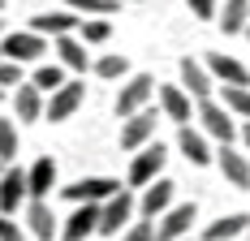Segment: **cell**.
I'll use <instances>...</instances> for the list:
<instances>
[{
  "label": "cell",
  "mask_w": 250,
  "mask_h": 241,
  "mask_svg": "<svg viewBox=\"0 0 250 241\" xmlns=\"http://www.w3.org/2000/svg\"><path fill=\"white\" fill-rule=\"evenodd\" d=\"M194 117L203 120V134H207V138H216L220 146H229L233 138H237V125H233V112H229L225 103H216V99H199Z\"/></svg>",
  "instance_id": "cell-1"
},
{
  "label": "cell",
  "mask_w": 250,
  "mask_h": 241,
  "mask_svg": "<svg viewBox=\"0 0 250 241\" xmlns=\"http://www.w3.org/2000/svg\"><path fill=\"white\" fill-rule=\"evenodd\" d=\"M134 207H138V202H134V194H129V190H117L112 198H104V202H100V224H95V233L117 237L125 224L134 220Z\"/></svg>",
  "instance_id": "cell-2"
},
{
  "label": "cell",
  "mask_w": 250,
  "mask_h": 241,
  "mask_svg": "<svg viewBox=\"0 0 250 241\" xmlns=\"http://www.w3.org/2000/svg\"><path fill=\"white\" fill-rule=\"evenodd\" d=\"M48 52V39L35 35V30H13V35H0V56L4 60H18V65H30Z\"/></svg>",
  "instance_id": "cell-3"
},
{
  "label": "cell",
  "mask_w": 250,
  "mask_h": 241,
  "mask_svg": "<svg viewBox=\"0 0 250 241\" xmlns=\"http://www.w3.org/2000/svg\"><path fill=\"white\" fill-rule=\"evenodd\" d=\"M194 216H199V207H194V202H177V207H168L164 216L151 224V237H155V241L190 237V224H194Z\"/></svg>",
  "instance_id": "cell-4"
},
{
  "label": "cell",
  "mask_w": 250,
  "mask_h": 241,
  "mask_svg": "<svg viewBox=\"0 0 250 241\" xmlns=\"http://www.w3.org/2000/svg\"><path fill=\"white\" fill-rule=\"evenodd\" d=\"M82 99H86V86H82L78 78H65V82L52 91V99L43 103V117L48 120H69L78 108H82Z\"/></svg>",
  "instance_id": "cell-5"
},
{
  "label": "cell",
  "mask_w": 250,
  "mask_h": 241,
  "mask_svg": "<svg viewBox=\"0 0 250 241\" xmlns=\"http://www.w3.org/2000/svg\"><path fill=\"white\" fill-rule=\"evenodd\" d=\"M164 160H168V151H164V142H147L134 151V164H129V185H151L155 177H160V168H164Z\"/></svg>",
  "instance_id": "cell-6"
},
{
  "label": "cell",
  "mask_w": 250,
  "mask_h": 241,
  "mask_svg": "<svg viewBox=\"0 0 250 241\" xmlns=\"http://www.w3.org/2000/svg\"><path fill=\"white\" fill-rule=\"evenodd\" d=\"M151 95H155V78L151 73H134L129 82L121 86V95H117V117H134V112H143L151 103Z\"/></svg>",
  "instance_id": "cell-7"
},
{
  "label": "cell",
  "mask_w": 250,
  "mask_h": 241,
  "mask_svg": "<svg viewBox=\"0 0 250 241\" xmlns=\"http://www.w3.org/2000/svg\"><path fill=\"white\" fill-rule=\"evenodd\" d=\"M211 160L220 164V172H225V181L233 190H250V155L246 151H237V146L229 142V146H220Z\"/></svg>",
  "instance_id": "cell-8"
},
{
  "label": "cell",
  "mask_w": 250,
  "mask_h": 241,
  "mask_svg": "<svg viewBox=\"0 0 250 241\" xmlns=\"http://www.w3.org/2000/svg\"><path fill=\"white\" fill-rule=\"evenodd\" d=\"M155 125H160V117H155L151 108L134 112V117H125V120H121V146H125V151H138V146H147L151 138H155Z\"/></svg>",
  "instance_id": "cell-9"
},
{
  "label": "cell",
  "mask_w": 250,
  "mask_h": 241,
  "mask_svg": "<svg viewBox=\"0 0 250 241\" xmlns=\"http://www.w3.org/2000/svg\"><path fill=\"white\" fill-rule=\"evenodd\" d=\"M121 190V181H112V177H82L74 185H65V198L69 202H104V198H112V194Z\"/></svg>",
  "instance_id": "cell-10"
},
{
  "label": "cell",
  "mask_w": 250,
  "mask_h": 241,
  "mask_svg": "<svg viewBox=\"0 0 250 241\" xmlns=\"http://www.w3.org/2000/svg\"><path fill=\"white\" fill-rule=\"evenodd\" d=\"M203 69L211 78H220L225 86H250V69L237 60V56H225V52H207V65Z\"/></svg>",
  "instance_id": "cell-11"
},
{
  "label": "cell",
  "mask_w": 250,
  "mask_h": 241,
  "mask_svg": "<svg viewBox=\"0 0 250 241\" xmlns=\"http://www.w3.org/2000/svg\"><path fill=\"white\" fill-rule=\"evenodd\" d=\"M22 202H26V172L13 168V164H4L0 168V211L13 216Z\"/></svg>",
  "instance_id": "cell-12"
},
{
  "label": "cell",
  "mask_w": 250,
  "mask_h": 241,
  "mask_svg": "<svg viewBox=\"0 0 250 241\" xmlns=\"http://www.w3.org/2000/svg\"><path fill=\"white\" fill-rule=\"evenodd\" d=\"M173 194H177V185L173 181H164V177H155L151 185H143V202H138V211L147 220H160L168 207H173Z\"/></svg>",
  "instance_id": "cell-13"
},
{
  "label": "cell",
  "mask_w": 250,
  "mask_h": 241,
  "mask_svg": "<svg viewBox=\"0 0 250 241\" xmlns=\"http://www.w3.org/2000/svg\"><path fill=\"white\" fill-rule=\"evenodd\" d=\"M95 224H100V202H78L74 216L65 220V228H61V241H86L95 233Z\"/></svg>",
  "instance_id": "cell-14"
},
{
  "label": "cell",
  "mask_w": 250,
  "mask_h": 241,
  "mask_svg": "<svg viewBox=\"0 0 250 241\" xmlns=\"http://www.w3.org/2000/svg\"><path fill=\"white\" fill-rule=\"evenodd\" d=\"M26 224H30V237H39V241L56 237V216H52L48 198H26Z\"/></svg>",
  "instance_id": "cell-15"
},
{
  "label": "cell",
  "mask_w": 250,
  "mask_h": 241,
  "mask_svg": "<svg viewBox=\"0 0 250 241\" xmlns=\"http://www.w3.org/2000/svg\"><path fill=\"white\" fill-rule=\"evenodd\" d=\"M181 91L194 99V103H199V99H211V73L203 69L194 56H186V60H181Z\"/></svg>",
  "instance_id": "cell-16"
},
{
  "label": "cell",
  "mask_w": 250,
  "mask_h": 241,
  "mask_svg": "<svg viewBox=\"0 0 250 241\" xmlns=\"http://www.w3.org/2000/svg\"><path fill=\"white\" fill-rule=\"evenodd\" d=\"M52 185H56V160L43 155V160H35L30 172H26V198H48Z\"/></svg>",
  "instance_id": "cell-17"
},
{
  "label": "cell",
  "mask_w": 250,
  "mask_h": 241,
  "mask_svg": "<svg viewBox=\"0 0 250 241\" xmlns=\"http://www.w3.org/2000/svg\"><path fill=\"white\" fill-rule=\"evenodd\" d=\"M30 30L35 35H43V39H56V35H74L78 30V13L69 9H56V13H39V18H30Z\"/></svg>",
  "instance_id": "cell-18"
},
{
  "label": "cell",
  "mask_w": 250,
  "mask_h": 241,
  "mask_svg": "<svg viewBox=\"0 0 250 241\" xmlns=\"http://www.w3.org/2000/svg\"><path fill=\"white\" fill-rule=\"evenodd\" d=\"M177 146H181V155H186L194 168H207V164H211V146H207V134H199V129L181 125V134H177Z\"/></svg>",
  "instance_id": "cell-19"
},
{
  "label": "cell",
  "mask_w": 250,
  "mask_h": 241,
  "mask_svg": "<svg viewBox=\"0 0 250 241\" xmlns=\"http://www.w3.org/2000/svg\"><path fill=\"white\" fill-rule=\"evenodd\" d=\"M160 108H164V117L177 120V125H190V117H194V103H190V95H186L181 86H160Z\"/></svg>",
  "instance_id": "cell-20"
},
{
  "label": "cell",
  "mask_w": 250,
  "mask_h": 241,
  "mask_svg": "<svg viewBox=\"0 0 250 241\" xmlns=\"http://www.w3.org/2000/svg\"><path fill=\"white\" fill-rule=\"evenodd\" d=\"M13 120H39L43 117V91L39 86H30V82H18V91H13Z\"/></svg>",
  "instance_id": "cell-21"
},
{
  "label": "cell",
  "mask_w": 250,
  "mask_h": 241,
  "mask_svg": "<svg viewBox=\"0 0 250 241\" xmlns=\"http://www.w3.org/2000/svg\"><path fill=\"white\" fill-rule=\"evenodd\" d=\"M56 65L82 73V69H86V43L74 39V35H56Z\"/></svg>",
  "instance_id": "cell-22"
},
{
  "label": "cell",
  "mask_w": 250,
  "mask_h": 241,
  "mask_svg": "<svg viewBox=\"0 0 250 241\" xmlns=\"http://www.w3.org/2000/svg\"><path fill=\"white\" fill-rule=\"evenodd\" d=\"M220 30L225 35H242L250 26V0H225V9H220Z\"/></svg>",
  "instance_id": "cell-23"
},
{
  "label": "cell",
  "mask_w": 250,
  "mask_h": 241,
  "mask_svg": "<svg viewBox=\"0 0 250 241\" xmlns=\"http://www.w3.org/2000/svg\"><path fill=\"white\" fill-rule=\"evenodd\" d=\"M246 224H250V216H242V211H237V216H220L216 224H207L203 237L207 241H237L242 233H246Z\"/></svg>",
  "instance_id": "cell-24"
},
{
  "label": "cell",
  "mask_w": 250,
  "mask_h": 241,
  "mask_svg": "<svg viewBox=\"0 0 250 241\" xmlns=\"http://www.w3.org/2000/svg\"><path fill=\"white\" fill-rule=\"evenodd\" d=\"M78 39L82 43H108L112 39V22L108 18H86V22H78Z\"/></svg>",
  "instance_id": "cell-25"
},
{
  "label": "cell",
  "mask_w": 250,
  "mask_h": 241,
  "mask_svg": "<svg viewBox=\"0 0 250 241\" xmlns=\"http://www.w3.org/2000/svg\"><path fill=\"white\" fill-rule=\"evenodd\" d=\"M65 9L69 13H91V18H112L121 4L117 0H65Z\"/></svg>",
  "instance_id": "cell-26"
},
{
  "label": "cell",
  "mask_w": 250,
  "mask_h": 241,
  "mask_svg": "<svg viewBox=\"0 0 250 241\" xmlns=\"http://www.w3.org/2000/svg\"><path fill=\"white\" fill-rule=\"evenodd\" d=\"M95 73H100V78H108V82H117V78H125V73H129V60H125L121 52H108V56H100V60H95Z\"/></svg>",
  "instance_id": "cell-27"
},
{
  "label": "cell",
  "mask_w": 250,
  "mask_h": 241,
  "mask_svg": "<svg viewBox=\"0 0 250 241\" xmlns=\"http://www.w3.org/2000/svg\"><path fill=\"white\" fill-rule=\"evenodd\" d=\"M225 108L250 120V86H225Z\"/></svg>",
  "instance_id": "cell-28"
},
{
  "label": "cell",
  "mask_w": 250,
  "mask_h": 241,
  "mask_svg": "<svg viewBox=\"0 0 250 241\" xmlns=\"http://www.w3.org/2000/svg\"><path fill=\"white\" fill-rule=\"evenodd\" d=\"M61 82H65V69L52 60V65H39V69H35V82H30V86H39V91H56Z\"/></svg>",
  "instance_id": "cell-29"
},
{
  "label": "cell",
  "mask_w": 250,
  "mask_h": 241,
  "mask_svg": "<svg viewBox=\"0 0 250 241\" xmlns=\"http://www.w3.org/2000/svg\"><path fill=\"white\" fill-rule=\"evenodd\" d=\"M13 155H18V125L0 120V164H13Z\"/></svg>",
  "instance_id": "cell-30"
},
{
  "label": "cell",
  "mask_w": 250,
  "mask_h": 241,
  "mask_svg": "<svg viewBox=\"0 0 250 241\" xmlns=\"http://www.w3.org/2000/svg\"><path fill=\"white\" fill-rule=\"evenodd\" d=\"M18 82H22V65L0 56V91H4V86H18Z\"/></svg>",
  "instance_id": "cell-31"
},
{
  "label": "cell",
  "mask_w": 250,
  "mask_h": 241,
  "mask_svg": "<svg viewBox=\"0 0 250 241\" xmlns=\"http://www.w3.org/2000/svg\"><path fill=\"white\" fill-rule=\"evenodd\" d=\"M0 241H26V233L18 228V220L4 216V211H0Z\"/></svg>",
  "instance_id": "cell-32"
},
{
  "label": "cell",
  "mask_w": 250,
  "mask_h": 241,
  "mask_svg": "<svg viewBox=\"0 0 250 241\" xmlns=\"http://www.w3.org/2000/svg\"><path fill=\"white\" fill-rule=\"evenodd\" d=\"M186 4H190V13L203 18V22H211V18H216V0H186Z\"/></svg>",
  "instance_id": "cell-33"
},
{
  "label": "cell",
  "mask_w": 250,
  "mask_h": 241,
  "mask_svg": "<svg viewBox=\"0 0 250 241\" xmlns=\"http://www.w3.org/2000/svg\"><path fill=\"white\" fill-rule=\"evenodd\" d=\"M121 241H155V237H151V224H129Z\"/></svg>",
  "instance_id": "cell-34"
},
{
  "label": "cell",
  "mask_w": 250,
  "mask_h": 241,
  "mask_svg": "<svg viewBox=\"0 0 250 241\" xmlns=\"http://www.w3.org/2000/svg\"><path fill=\"white\" fill-rule=\"evenodd\" d=\"M237 134H242V146H246V155H250V120L242 125V129H237Z\"/></svg>",
  "instance_id": "cell-35"
},
{
  "label": "cell",
  "mask_w": 250,
  "mask_h": 241,
  "mask_svg": "<svg viewBox=\"0 0 250 241\" xmlns=\"http://www.w3.org/2000/svg\"><path fill=\"white\" fill-rule=\"evenodd\" d=\"M117 4H143V0H117Z\"/></svg>",
  "instance_id": "cell-36"
},
{
  "label": "cell",
  "mask_w": 250,
  "mask_h": 241,
  "mask_svg": "<svg viewBox=\"0 0 250 241\" xmlns=\"http://www.w3.org/2000/svg\"><path fill=\"white\" fill-rule=\"evenodd\" d=\"M0 35H4V18H0Z\"/></svg>",
  "instance_id": "cell-37"
},
{
  "label": "cell",
  "mask_w": 250,
  "mask_h": 241,
  "mask_svg": "<svg viewBox=\"0 0 250 241\" xmlns=\"http://www.w3.org/2000/svg\"><path fill=\"white\" fill-rule=\"evenodd\" d=\"M177 241H194V237H177Z\"/></svg>",
  "instance_id": "cell-38"
},
{
  "label": "cell",
  "mask_w": 250,
  "mask_h": 241,
  "mask_svg": "<svg viewBox=\"0 0 250 241\" xmlns=\"http://www.w3.org/2000/svg\"><path fill=\"white\" fill-rule=\"evenodd\" d=\"M246 237H250V224H246Z\"/></svg>",
  "instance_id": "cell-39"
},
{
  "label": "cell",
  "mask_w": 250,
  "mask_h": 241,
  "mask_svg": "<svg viewBox=\"0 0 250 241\" xmlns=\"http://www.w3.org/2000/svg\"><path fill=\"white\" fill-rule=\"evenodd\" d=\"M0 9H4V0H0Z\"/></svg>",
  "instance_id": "cell-40"
},
{
  "label": "cell",
  "mask_w": 250,
  "mask_h": 241,
  "mask_svg": "<svg viewBox=\"0 0 250 241\" xmlns=\"http://www.w3.org/2000/svg\"><path fill=\"white\" fill-rule=\"evenodd\" d=\"M0 99H4V91H0Z\"/></svg>",
  "instance_id": "cell-41"
},
{
  "label": "cell",
  "mask_w": 250,
  "mask_h": 241,
  "mask_svg": "<svg viewBox=\"0 0 250 241\" xmlns=\"http://www.w3.org/2000/svg\"><path fill=\"white\" fill-rule=\"evenodd\" d=\"M246 35H250V26H246Z\"/></svg>",
  "instance_id": "cell-42"
},
{
  "label": "cell",
  "mask_w": 250,
  "mask_h": 241,
  "mask_svg": "<svg viewBox=\"0 0 250 241\" xmlns=\"http://www.w3.org/2000/svg\"><path fill=\"white\" fill-rule=\"evenodd\" d=\"M0 168H4V164H0Z\"/></svg>",
  "instance_id": "cell-43"
}]
</instances>
